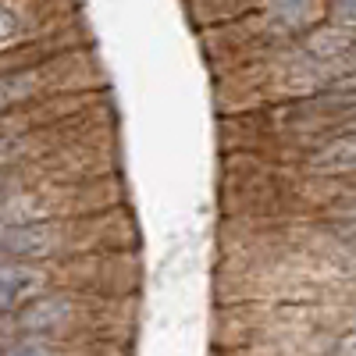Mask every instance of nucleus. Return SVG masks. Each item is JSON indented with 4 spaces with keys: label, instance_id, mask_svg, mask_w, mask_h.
I'll return each instance as SVG.
<instances>
[{
    "label": "nucleus",
    "instance_id": "3",
    "mask_svg": "<svg viewBox=\"0 0 356 356\" xmlns=\"http://www.w3.org/2000/svg\"><path fill=\"white\" fill-rule=\"evenodd\" d=\"M29 86H33V79L29 75H15V79H0V107H8L11 100L25 97Z\"/></svg>",
    "mask_w": 356,
    "mask_h": 356
},
{
    "label": "nucleus",
    "instance_id": "6",
    "mask_svg": "<svg viewBox=\"0 0 356 356\" xmlns=\"http://www.w3.org/2000/svg\"><path fill=\"white\" fill-rule=\"evenodd\" d=\"M11 356H54L47 346H36V342H29V346H18Z\"/></svg>",
    "mask_w": 356,
    "mask_h": 356
},
{
    "label": "nucleus",
    "instance_id": "5",
    "mask_svg": "<svg viewBox=\"0 0 356 356\" xmlns=\"http://www.w3.org/2000/svg\"><path fill=\"white\" fill-rule=\"evenodd\" d=\"M335 232H339V239H346L349 246H356V214H353V218H346V221H339V225H335Z\"/></svg>",
    "mask_w": 356,
    "mask_h": 356
},
{
    "label": "nucleus",
    "instance_id": "8",
    "mask_svg": "<svg viewBox=\"0 0 356 356\" xmlns=\"http://www.w3.org/2000/svg\"><path fill=\"white\" fill-rule=\"evenodd\" d=\"M353 271H356V264H353Z\"/></svg>",
    "mask_w": 356,
    "mask_h": 356
},
{
    "label": "nucleus",
    "instance_id": "7",
    "mask_svg": "<svg viewBox=\"0 0 356 356\" xmlns=\"http://www.w3.org/2000/svg\"><path fill=\"white\" fill-rule=\"evenodd\" d=\"M335 356H356V332H353L349 339H342V342H339Z\"/></svg>",
    "mask_w": 356,
    "mask_h": 356
},
{
    "label": "nucleus",
    "instance_id": "2",
    "mask_svg": "<svg viewBox=\"0 0 356 356\" xmlns=\"http://www.w3.org/2000/svg\"><path fill=\"white\" fill-rule=\"evenodd\" d=\"M65 310L68 307L61 300H47V303H40V307H33L25 314V324H29V328H54V324L65 317Z\"/></svg>",
    "mask_w": 356,
    "mask_h": 356
},
{
    "label": "nucleus",
    "instance_id": "4",
    "mask_svg": "<svg viewBox=\"0 0 356 356\" xmlns=\"http://www.w3.org/2000/svg\"><path fill=\"white\" fill-rule=\"evenodd\" d=\"M15 33H18V15L8 4H0V40H11Z\"/></svg>",
    "mask_w": 356,
    "mask_h": 356
},
{
    "label": "nucleus",
    "instance_id": "1",
    "mask_svg": "<svg viewBox=\"0 0 356 356\" xmlns=\"http://www.w3.org/2000/svg\"><path fill=\"white\" fill-rule=\"evenodd\" d=\"M36 289V275L25 267H0V310H11Z\"/></svg>",
    "mask_w": 356,
    "mask_h": 356
}]
</instances>
